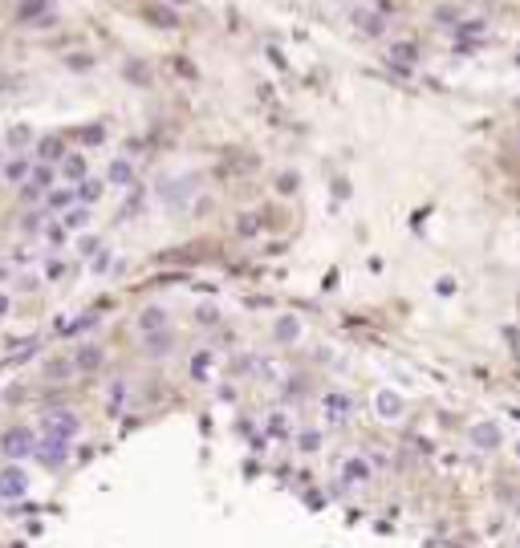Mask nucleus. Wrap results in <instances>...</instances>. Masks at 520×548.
<instances>
[{
  "instance_id": "1",
  "label": "nucleus",
  "mask_w": 520,
  "mask_h": 548,
  "mask_svg": "<svg viewBox=\"0 0 520 548\" xmlns=\"http://www.w3.org/2000/svg\"><path fill=\"white\" fill-rule=\"evenodd\" d=\"M354 25H358L362 33H370V37H378V33L387 29V21H382L378 12H370V8H358V12H354Z\"/></svg>"
},
{
  "instance_id": "2",
  "label": "nucleus",
  "mask_w": 520,
  "mask_h": 548,
  "mask_svg": "<svg viewBox=\"0 0 520 548\" xmlns=\"http://www.w3.org/2000/svg\"><path fill=\"white\" fill-rule=\"evenodd\" d=\"M147 21H155V25H163V29H175V25H179V16L167 12V8H159V4H147Z\"/></svg>"
},
{
  "instance_id": "3",
  "label": "nucleus",
  "mask_w": 520,
  "mask_h": 548,
  "mask_svg": "<svg viewBox=\"0 0 520 548\" xmlns=\"http://www.w3.org/2000/svg\"><path fill=\"white\" fill-rule=\"evenodd\" d=\"M390 57H394V65H411L415 61V45H394Z\"/></svg>"
},
{
  "instance_id": "4",
  "label": "nucleus",
  "mask_w": 520,
  "mask_h": 548,
  "mask_svg": "<svg viewBox=\"0 0 520 548\" xmlns=\"http://www.w3.org/2000/svg\"><path fill=\"white\" fill-rule=\"evenodd\" d=\"M45 8V0H25V4H21V12H17V16H21V21H29V16H37V12H41Z\"/></svg>"
},
{
  "instance_id": "5",
  "label": "nucleus",
  "mask_w": 520,
  "mask_h": 548,
  "mask_svg": "<svg viewBox=\"0 0 520 548\" xmlns=\"http://www.w3.org/2000/svg\"><path fill=\"white\" fill-rule=\"evenodd\" d=\"M0 313H4V297H0Z\"/></svg>"
},
{
  "instance_id": "6",
  "label": "nucleus",
  "mask_w": 520,
  "mask_h": 548,
  "mask_svg": "<svg viewBox=\"0 0 520 548\" xmlns=\"http://www.w3.org/2000/svg\"><path fill=\"white\" fill-rule=\"evenodd\" d=\"M175 4H183V0H175Z\"/></svg>"
}]
</instances>
